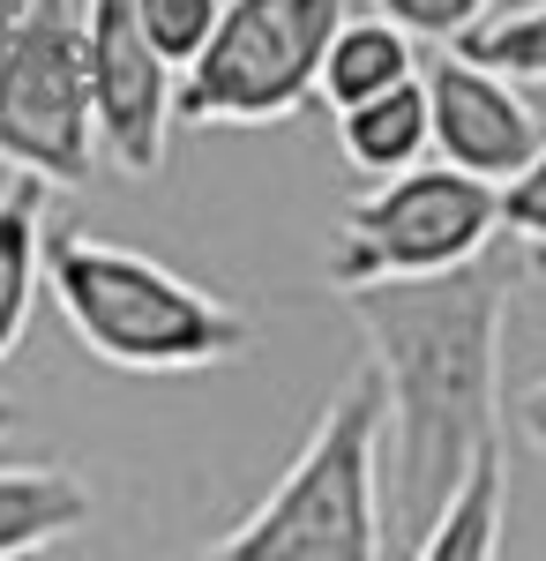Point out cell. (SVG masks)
Masks as SVG:
<instances>
[{"label":"cell","instance_id":"1","mask_svg":"<svg viewBox=\"0 0 546 561\" xmlns=\"http://www.w3.org/2000/svg\"><path fill=\"white\" fill-rule=\"evenodd\" d=\"M524 277V248L494 240L434 277L337 285L382 375V531L412 554L434 510L479 449L502 442V330Z\"/></svg>","mask_w":546,"mask_h":561},{"label":"cell","instance_id":"2","mask_svg":"<svg viewBox=\"0 0 546 561\" xmlns=\"http://www.w3.org/2000/svg\"><path fill=\"white\" fill-rule=\"evenodd\" d=\"M45 293L76 345L127 375H187L248 352V314L225 307L217 293L187 285L143 248L98 240V232H45Z\"/></svg>","mask_w":546,"mask_h":561},{"label":"cell","instance_id":"3","mask_svg":"<svg viewBox=\"0 0 546 561\" xmlns=\"http://www.w3.org/2000/svg\"><path fill=\"white\" fill-rule=\"evenodd\" d=\"M225 561H375L389 554L382 531V375L352 367L330 389L322 420L232 539H217Z\"/></svg>","mask_w":546,"mask_h":561},{"label":"cell","instance_id":"4","mask_svg":"<svg viewBox=\"0 0 546 561\" xmlns=\"http://www.w3.org/2000/svg\"><path fill=\"white\" fill-rule=\"evenodd\" d=\"M352 0H225L211 45L172 76L187 128H277L322 83V53Z\"/></svg>","mask_w":546,"mask_h":561},{"label":"cell","instance_id":"5","mask_svg":"<svg viewBox=\"0 0 546 561\" xmlns=\"http://www.w3.org/2000/svg\"><path fill=\"white\" fill-rule=\"evenodd\" d=\"M0 165L53 187L98 173L83 0H0Z\"/></svg>","mask_w":546,"mask_h":561},{"label":"cell","instance_id":"6","mask_svg":"<svg viewBox=\"0 0 546 561\" xmlns=\"http://www.w3.org/2000/svg\"><path fill=\"white\" fill-rule=\"evenodd\" d=\"M502 240L494 180L464 173L450 158L405 165L389 180H367V195L344 210L330 248V285H367V277H434L457 270L479 248Z\"/></svg>","mask_w":546,"mask_h":561},{"label":"cell","instance_id":"7","mask_svg":"<svg viewBox=\"0 0 546 561\" xmlns=\"http://www.w3.org/2000/svg\"><path fill=\"white\" fill-rule=\"evenodd\" d=\"M83 68L98 150L121 173L150 180L172 150V60L143 38L135 0H83Z\"/></svg>","mask_w":546,"mask_h":561},{"label":"cell","instance_id":"8","mask_svg":"<svg viewBox=\"0 0 546 561\" xmlns=\"http://www.w3.org/2000/svg\"><path fill=\"white\" fill-rule=\"evenodd\" d=\"M426 128H434V158L494 180V187L546 142L539 113L524 105L516 76L471 60V53H442L426 68Z\"/></svg>","mask_w":546,"mask_h":561},{"label":"cell","instance_id":"9","mask_svg":"<svg viewBox=\"0 0 546 561\" xmlns=\"http://www.w3.org/2000/svg\"><path fill=\"white\" fill-rule=\"evenodd\" d=\"M337 150L360 180H389L405 165H420L434 150V128H426V76H405V83L375 90L360 105H337Z\"/></svg>","mask_w":546,"mask_h":561},{"label":"cell","instance_id":"10","mask_svg":"<svg viewBox=\"0 0 546 561\" xmlns=\"http://www.w3.org/2000/svg\"><path fill=\"white\" fill-rule=\"evenodd\" d=\"M53 180L15 173V187L0 195V359L23 345L31 330V307L45 293V232H53Z\"/></svg>","mask_w":546,"mask_h":561},{"label":"cell","instance_id":"11","mask_svg":"<svg viewBox=\"0 0 546 561\" xmlns=\"http://www.w3.org/2000/svg\"><path fill=\"white\" fill-rule=\"evenodd\" d=\"M502 517H509V449H479L464 479L450 486V502L434 510V524L420 531V561H494L502 554Z\"/></svg>","mask_w":546,"mask_h":561},{"label":"cell","instance_id":"12","mask_svg":"<svg viewBox=\"0 0 546 561\" xmlns=\"http://www.w3.org/2000/svg\"><path fill=\"white\" fill-rule=\"evenodd\" d=\"M90 524V486L60 465H0V561L45 554Z\"/></svg>","mask_w":546,"mask_h":561},{"label":"cell","instance_id":"13","mask_svg":"<svg viewBox=\"0 0 546 561\" xmlns=\"http://www.w3.org/2000/svg\"><path fill=\"white\" fill-rule=\"evenodd\" d=\"M405 76H420V38H412L405 23H389V15H344L337 38H330V53H322V83H315V98L360 105V98L405 83Z\"/></svg>","mask_w":546,"mask_h":561},{"label":"cell","instance_id":"14","mask_svg":"<svg viewBox=\"0 0 546 561\" xmlns=\"http://www.w3.org/2000/svg\"><path fill=\"white\" fill-rule=\"evenodd\" d=\"M457 53L487 60V68H502V76H516V83H546V0L471 23V31L457 38Z\"/></svg>","mask_w":546,"mask_h":561},{"label":"cell","instance_id":"15","mask_svg":"<svg viewBox=\"0 0 546 561\" xmlns=\"http://www.w3.org/2000/svg\"><path fill=\"white\" fill-rule=\"evenodd\" d=\"M217 8H225V0H135V23H143V38L158 45L172 60V76H180V68L211 45Z\"/></svg>","mask_w":546,"mask_h":561},{"label":"cell","instance_id":"16","mask_svg":"<svg viewBox=\"0 0 546 561\" xmlns=\"http://www.w3.org/2000/svg\"><path fill=\"white\" fill-rule=\"evenodd\" d=\"M494 210H502V232L516 248H546V142L494 187Z\"/></svg>","mask_w":546,"mask_h":561},{"label":"cell","instance_id":"17","mask_svg":"<svg viewBox=\"0 0 546 561\" xmlns=\"http://www.w3.org/2000/svg\"><path fill=\"white\" fill-rule=\"evenodd\" d=\"M494 0H375V15L405 23L420 45H457L471 23H487Z\"/></svg>","mask_w":546,"mask_h":561},{"label":"cell","instance_id":"18","mask_svg":"<svg viewBox=\"0 0 546 561\" xmlns=\"http://www.w3.org/2000/svg\"><path fill=\"white\" fill-rule=\"evenodd\" d=\"M509 420H516V434H524L532 449H546V375H539L532 389H524L516 404H509Z\"/></svg>","mask_w":546,"mask_h":561},{"label":"cell","instance_id":"19","mask_svg":"<svg viewBox=\"0 0 546 561\" xmlns=\"http://www.w3.org/2000/svg\"><path fill=\"white\" fill-rule=\"evenodd\" d=\"M524 270L539 277V293H546V248H524Z\"/></svg>","mask_w":546,"mask_h":561},{"label":"cell","instance_id":"20","mask_svg":"<svg viewBox=\"0 0 546 561\" xmlns=\"http://www.w3.org/2000/svg\"><path fill=\"white\" fill-rule=\"evenodd\" d=\"M0 434H8V404H0Z\"/></svg>","mask_w":546,"mask_h":561}]
</instances>
